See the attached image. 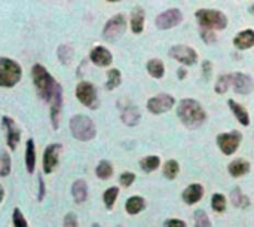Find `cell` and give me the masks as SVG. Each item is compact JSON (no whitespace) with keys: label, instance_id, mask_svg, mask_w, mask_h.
<instances>
[{"label":"cell","instance_id":"obj_22","mask_svg":"<svg viewBox=\"0 0 254 227\" xmlns=\"http://www.w3.org/2000/svg\"><path fill=\"white\" fill-rule=\"evenodd\" d=\"M72 194L76 204H83L88 197V187L83 180H76L72 186Z\"/></svg>","mask_w":254,"mask_h":227},{"label":"cell","instance_id":"obj_37","mask_svg":"<svg viewBox=\"0 0 254 227\" xmlns=\"http://www.w3.org/2000/svg\"><path fill=\"white\" fill-rule=\"evenodd\" d=\"M11 173V159L8 153L2 155V159H0V177H6Z\"/></svg>","mask_w":254,"mask_h":227},{"label":"cell","instance_id":"obj_17","mask_svg":"<svg viewBox=\"0 0 254 227\" xmlns=\"http://www.w3.org/2000/svg\"><path fill=\"white\" fill-rule=\"evenodd\" d=\"M183 201L187 204V205H195L198 204L201 199H202V196H204V187L201 184H190L184 192H183Z\"/></svg>","mask_w":254,"mask_h":227},{"label":"cell","instance_id":"obj_10","mask_svg":"<svg viewBox=\"0 0 254 227\" xmlns=\"http://www.w3.org/2000/svg\"><path fill=\"white\" fill-rule=\"evenodd\" d=\"M176 100L173 95L169 94H159L156 97H152L147 101V110L153 115H162V113H166L168 110H171L174 105Z\"/></svg>","mask_w":254,"mask_h":227},{"label":"cell","instance_id":"obj_5","mask_svg":"<svg viewBox=\"0 0 254 227\" xmlns=\"http://www.w3.org/2000/svg\"><path fill=\"white\" fill-rule=\"evenodd\" d=\"M200 27L211 28V30H224L228 27V17L220 11L214 9H200L195 14Z\"/></svg>","mask_w":254,"mask_h":227},{"label":"cell","instance_id":"obj_36","mask_svg":"<svg viewBox=\"0 0 254 227\" xmlns=\"http://www.w3.org/2000/svg\"><path fill=\"white\" fill-rule=\"evenodd\" d=\"M58 58H60V61L64 66H67L72 61V58H73V49L70 46H67V45L60 46L58 48Z\"/></svg>","mask_w":254,"mask_h":227},{"label":"cell","instance_id":"obj_32","mask_svg":"<svg viewBox=\"0 0 254 227\" xmlns=\"http://www.w3.org/2000/svg\"><path fill=\"white\" fill-rule=\"evenodd\" d=\"M95 173H97V177L101 178V180H107L113 175V166L110 165V162L107 160H101L95 169Z\"/></svg>","mask_w":254,"mask_h":227},{"label":"cell","instance_id":"obj_49","mask_svg":"<svg viewBox=\"0 0 254 227\" xmlns=\"http://www.w3.org/2000/svg\"><path fill=\"white\" fill-rule=\"evenodd\" d=\"M118 227H121V226H118Z\"/></svg>","mask_w":254,"mask_h":227},{"label":"cell","instance_id":"obj_39","mask_svg":"<svg viewBox=\"0 0 254 227\" xmlns=\"http://www.w3.org/2000/svg\"><path fill=\"white\" fill-rule=\"evenodd\" d=\"M12 221H14V227H28L25 217L22 215V212H21L18 208H15V210H14V214H12Z\"/></svg>","mask_w":254,"mask_h":227},{"label":"cell","instance_id":"obj_45","mask_svg":"<svg viewBox=\"0 0 254 227\" xmlns=\"http://www.w3.org/2000/svg\"><path fill=\"white\" fill-rule=\"evenodd\" d=\"M177 76H179V79L180 80H183L186 76H187V71H186V69H183V67H180L179 70H177Z\"/></svg>","mask_w":254,"mask_h":227},{"label":"cell","instance_id":"obj_3","mask_svg":"<svg viewBox=\"0 0 254 227\" xmlns=\"http://www.w3.org/2000/svg\"><path fill=\"white\" fill-rule=\"evenodd\" d=\"M70 132L79 141H91L97 135V128L91 118L76 115L70 119Z\"/></svg>","mask_w":254,"mask_h":227},{"label":"cell","instance_id":"obj_38","mask_svg":"<svg viewBox=\"0 0 254 227\" xmlns=\"http://www.w3.org/2000/svg\"><path fill=\"white\" fill-rule=\"evenodd\" d=\"M200 33H201V37L205 43H208V45L216 43V35H214V30H211V28L200 27Z\"/></svg>","mask_w":254,"mask_h":227},{"label":"cell","instance_id":"obj_29","mask_svg":"<svg viewBox=\"0 0 254 227\" xmlns=\"http://www.w3.org/2000/svg\"><path fill=\"white\" fill-rule=\"evenodd\" d=\"M161 165V159L158 156H147L145 159L140 160V168L143 169L145 173H152L155 169H158Z\"/></svg>","mask_w":254,"mask_h":227},{"label":"cell","instance_id":"obj_6","mask_svg":"<svg viewBox=\"0 0 254 227\" xmlns=\"http://www.w3.org/2000/svg\"><path fill=\"white\" fill-rule=\"evenodd\" d=\"M127 30V19L122 14L115 15L111 19L107 21L103 30V37L109 42H115L118 40Z\"/></svg>","mask_w":254,"mask_h":227},{"label":"cell","instance_id":"obj_13","mask_svg":"<svg viewBox=\"0 0 254 227\" xmlns=\"http://www.w3.org/2000/svg\"><path fill=\"white\" fill-rule=\"evenodd\" d=\"M60 144H49L43 152V171L51 174L58 165V155H60Z\"/></svg>","mask_w":254,"mask_h":227},{"label":"cell","instance_id":"obj_16","mask_svg":"<svg viewBox=\"0 0 254 227\" xmlns=\"http://www.w3.org/2000/svg\"><path fill=\"white\" fill-rule=\"evenodd\" d=\"M3 126H5V128H6V131H8V135H6V143H8V146H9V149H11V150H15V149H17V146H18V143H19L21 132H19L18 126L15 125L14 119H11V118H8V116H5V118H3Z\"/></svg>","mask_w":254,"mask_h":227},{"label":"cell","instance_id":"obj_46","mask_svg":"<svg viewBox=\"0 0 254 227\" xmlns=\"http://www.w3.org/2000/svg\"><path fill=\"white\" fill-rule=\"evenodd\" d=\"M3 196H5V190L2 186H0V204H2V201H3Z\"/></svg>","mask_w":254,"mask_h":227},{"label":"cell","instance_id":"obj_23","mask_svg":"<svg viewBox=\"0 0 254 227\" xmlns=\"http://www.w3.org/2000/svg\"><path fill=\"white\" fill-rule=\"evenodd\" d=\"M25 166L27 171L33 174L36 168V150H35V141L27 140L25 143Z\"/></svg>","mask_w":254,"mask_h":227},{"label":"cell","instance_id":"obj_1","mask_svg":"<svg viewBox=\"0 0 254 227\" xmlns=\"http://www.w3.org/2000/svg\"><path fill=\"white\" fill-rule=\"evenodd\" d=\"M177 116L184 126L189 129H196L204 125L207 121V113L202 105L193 98H184L179 103Z\"/></svg>","mask_w":254,"mask_h":227},{"label":"cell","instance_id":"obj_47","mask_svg":"<svg viewBox=\"0 0 254 227\" xmlns=\"http://www.w3.org/2000/svg\"><path fill=\"white\" fill-rule=\"evenodd\" d=\"M107 2H121V0H107Z\"/></svg>","mask_w":254,"mask_h":227},{"label":"cell","instance_id":"obj_34","mask_svg":"<svg viewBox=\"0 0 254 227\" xmlns=\"http://www.w3.org/2000/svg\"><path fill=\"white\" fill-rule=\"evenodd\" d=\"M226 205H228V202H226V197L224 194L221 193H216L213 194V199H211V207L216 212H223L226 210Z\"/></svg>","mask_w":254,"mask_h":227},{"label":"cell","instance_id":"obj_20","mask_svg":"<svg viewBox=\"0 0 254 227\" xmlns=\"http://www.w3.org/2000/svg\"><path fill=\"white\" fill-rule=\"evenodd\" d=\"M121 119L125 125L128 126H135L140 119H141V113H140V108L135 107V105H128L127 108H124L122 115H121Z\"/></svg>","mask_w":254,"mask_h":227},{"label":"cell","instance_id":"obj_48","mask_svg":"<svg viewBox=\"0 0 254 227\" xmlns=\"http://www.w3.org/2000/svg\"><path fill=\"white\" fill-rule=\"evenodd\" d=\"M92 227H100V224H97V223H95V224H92Z\"/></svg>","mask_w":254,"mask_h":227},{"label":"cell","instance_id":"obj_24","mask_svg":"<svg viewBox=\"0 0 254 227\" xmlns=\"http://www.w3.org/2000/svg\"><path fill=\"white\" fill-rule=\"evenodd\" d=\"M250 163L247 162V160H244V159H236V160H234L229 166H228V169H229V174L232 175V177H242V175H245V174H248L250 173Z\"/></svg>","mask_w":254,"mask_h":227},{"label":"cell","instance_id":"obj_26","mask_svg":"<svg viewBox=\"0 0 254 227\" xmlns=\"http://www.w3.org/2000/svg\"><path fill=\"white\" fill-rule=\"evenodd\" d=\"M146 67H147L149 74H150L153 79H162L163 74H165V66H163V63H162L161 60H158V58H153V60L147 61Z\"/></svg>","mask_w":254,"mask_h":227},{"label":"cell","instance_id":"obj_9","mask_svg":"<svg viewBox=\"0 0 254 227\" xmlns=\"http://www.w3.org/2000/svg\"><path fill=\"white\" fill-rule=\"evenodd\" d=\"M169 56L183 66H193L198 61V53L195 49L186 45H176L169 49Z\"/></svg>","mask_w":254,"mask_h":227},{"label":"cell","instance_id":"obj_8","mask_svg":"<svg viewBox=\"0 0 254 227\" xmlns=\"http://www.w3.org/2000/svg\"><path fill=\"white\" fill-rule=\"evenodd\" d=\"M76 97L77 100L85 105V107H90V108H95L98 105L97 101V89L92 83L90 82H80L76 88Z\"/></svg>","mask_w":254,"mask_h":227},{"label":"cell","instance_id":"obj_40","mask_svg":"<svg viewBox=\"0 0 254 227\" xmlns=\"http://www.w3.org/2000/svg\"><path fill=\"white\" fill-rule=\"evenodd\" d=\"M134 181H135V175H134L132 173H124V174L119 177V183H121L124 187H129Z\"/></svg>","mask_w":254,"mask_h":227},{"label":"cell","instance_id":"obj_4","mask_svg":"<svg viewBox=\"0 0 254 227\" xmlns=\"http://www.w3.org/2000/svg\"><path fill=\"white\" fill-rule=\"evenodd\" d=\"M21 67L17 61L0 56V87L12 88L21 79Z\"/></svg>","mask_w":254,"mask_h":227},{"label":"cell","instance_id":"obj_41","mask_svg":"<svg viewBox=\"0 0 254 227\" xmlns=\"http://www.w3.org/2000/svg\"><path fill=\"white\" fill-rule=\"evenodd\" d=\"M64 227H79V223H77V217H76V214L69 212V214L64 217Z\"/></svg>","mask_w":254,"mask_h":227},{"label":"cell","instance_id":"obj_42","mask_svg":"<svg viewBox=\"0 0 254 227\" xmlns=\"http://www.w3.org/2000/svg\"><path fill=\"white\" fill-rule=\"evenodd\" d=\"M165 227H186V223L179 218H171L165 221Z\"/></svg>","mask_w":254,"mask_h":227},{"label":"cell","instance_id":"obj_15","mask_svg":"<svg viewBox=\"0 0 254 227\" xmlns=\"http://www.w3.org/2000/svg\"><path fill=\"white\" fill-rule=\"evenodd\" d=\"M90 58L98 67H107L113 61V56H111L110 51L104 46H95L90 53Z\"/></svg>","mask_w":254,"mask_h":227},{"label":"cell","instance_id":"obj_14","mask_svg":"<svg viewBox=\"0 0 254 227\" xmlns=\"http://www.w3.org/2000/svg\"><path fill=\"white\" fill-rule=\"evenodd\" d=\"M61 107H63V89L60 87L58 89H56V92L51 101V121H52L54 129H58V126H60Z\"/></svg>","mask_w":254,"mask_h":227},{"label":"cell","instance_id":"obj_31","mask_svg":"<svg viewBox=\"0 0 254 227\" xmlns=\"http://www.w3.org/2000/svg\"><path fill=\"white\" fill-rule=\"evenodd\" d=\"M180 173V166H179V162L171 159V160H168L165 165H163V175L165 178L168 180H174Z\"/></svg>","mask_w":254,"mask_h":227},{"label":"cell","instance_id":"obj_43","mask_svg":"<svg viewBox=\"0 0 254 227\" xmlns=\"http://www.w3.org/2000/svg\"><path fill=\"white\" fill-rule=\"evenodd\" d=\"M211 71H213V64H211L210 61H204V63H202V73H204V77H205V79H210Z\"/></svg>","mask_w":254,"mask_h":227},{"label":"cell","instance_id":"obj_28","mask_svg":"<svg viewBox=\"0 0 254 227\" xmlns=\"http://www.w3.org/2000/svg\"><path fill=\"white\" fill-rule=\"evenodd\" d=\"M122 82V74L118 69H111L109 70L107 73V82H106V88L109 91H113V89H116L119 85Z\"/></svg>","mask_w":254,"mask_h":227},{"label":"cell","instance_id":"obj_33","mask_svg":"<svg viewBox=\"0 0 254 227\" xmlns=\"http://www.w3.org/2000/svg\"><path fill=\"white\" fill-rule=\"evenodd\" d=\"M118 194H119V189L118 187H110L104 192L103 194V199H104V204L109 210L113 208V205H115L116 199H118Z\"/></svg>","mask_w":254,"mask_h":227},{"label":"cell","instance_id":"obj_27","mask_svg":"<svg viewBox=\"0 0 254 227\" xmlns=\"http://www.w3.org/2000/svg\"><path fill=\"white\" fill-rule=\"evenodd\" d=\"M231 202L236 208H247V207H250V199L238 187L234 189L232 193H231Z\"/></svg>","mask_w":254,"mask_h":227},{"label":"cell","instance_id":"obj_19","mask_svg":"<svg viewBox=\"0 0 254 227\" xmlns=\"http://www.w3.org/2000/svg\"><path fill=\"white\" fill-rule=\"evenodd\" d=\"M131 30L134 35H140L145 30V11L143 8H134L131 12Z\"/></svg>","mask_w":254,"mask_h":227},{"label":"cell","instance_id":"obj_44","mask_svg":"<svg viewBox=\"0 0 254 227\" xmlns=\"http://www.w3.org/2000/svg\"><path fill=\"white\" fill-rule=\"evenodd\" d=\"M39 201H42L43 197H45V183H43V178H42V175L39 177Z\"/></svg>","mask_w":254,"mask_h":227},{"label":"cell","instance_id":"obj_2","mask_svg":"<svg viewBox=\"0 0 254 227\" xmlns=\"http://www.w3.org/2000/svg\"><path fill=\"white\" fill-rule=\"evenodd\" d=\"M32 77H33V83L36 87L37 95L51 103L56 89L60 88V83H56L55 79L51 76V73L42 66V64H35L32 69Z\"/></svg>","mask_w":254,"mask_h":227},{"label":"cell","instance_id":"obj_25","mask_svg":"<svg viewBox=\"0 0 254 227\" xmlns=\"http://www.w3.org/2000/svg\"><path fill=\"white\" fill-rule=\"evenodd\" d=\"M145 208H146V201L141 196H132V197H129V199L127 201V204H125V210L131 215L140 214Z\"/></svg>","mask_w":254,"mask_h":227},{"label":"cell","instance_id":"obj_21","mask_svg":"<svg viewBox=\"0 0 254 227\" xmlns=\"http://www.w3.org/2000/svg\"><path fill=\"white\" fill-rule=\"evenodd\" d=\"M228 105H229V108L232 110L235 118L238 119V122L242 126H248L250 125V116H248V111L245 110V107H242L241 104H238L235 100H229L228 101Z\"/></svg>","mask_w":254,"mask_h":227},{"label":"cell","instance_id":"obj_11","mask_svg":"<svg viewBox=\"0 0 254 227\" xmlns=\"http://www.w3.org/2000/svg\"><path fill=\"white\" fill-rule=\"evenodd\" d=\"M181 21H183V14L180 9H168L156 17L155 24L159 30H168V28L177 27Z\"/></svg>","mask_w":254,"mask_h":227},{"label":"cell","instance_id":"obj_18","mask_svg":"<svg viewBox=\"0 0 254 227\" xmlns=\"http://www.w3.org/2000/svg\"><path fill=\"white\" fill-rule=\"evenodd\" d=\"M234 45L239 51H245V49L253 48L254 46V30H251V28H247V30L239 32L234 37Z\"/></svg>","mask_w":254,"mask_h":227},{"label":"cell","instance_id":"obj_35","mask_svg":"<svg viewBox=\"0 0 254 227\" xmlns=\"http://www.w3.org/2000/svg\"><path fill=\"white\" fill-rule=\"evenodd\" d=\"M193 218H195V227H211V221L202 210L195 211Z\"/></svg>","mask_w":254,"mask_h":227},{"label":"cell","instance_id":"obj_12","mask_svg":"<svg viewBox=\"0 0 254 227\" xmlns=\"http://www.w3.org/2000/svg\"><path fill=\"white\" fill-rule=\"evenodd\" d=\"M232 87L236 94L247 95L254 88V80L251 79V76L245 73H232Z\"/></svg>","mask_w":254,"mask_h":227},{"label":"cell","instance_id":"obj_30","mask_svg":"<svg viewBox=\"0 0 254 227\" xmlns=\"http://www.w3.org/2000/svg\"><path fill=\"white\" fill-rule=\"evenodd\" d=\"M231 85H232V74H223L217 79L214 91H216V94H224V92H228Z\"/></svg>","mask_w":254,"mask_h":227},{"label":"cell","instance_id":"obj_7","mask_svg":"<svg viewBox=\"0 0 254 227\" xmlns=\"http://www.w3.org/2000/svg\"><path fill=\"white\" fill-rule=\"evenodd\" d=\"M241 141H242V135L238 131H231V132H224V134L217 135L218 149L223 152V155H228V156L234 155L238 150Z\"/></svg>","mask_w":254,"mask_h":227}]
</instances>
